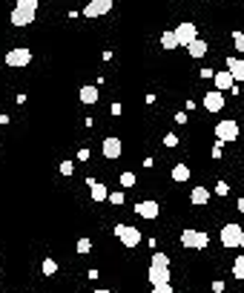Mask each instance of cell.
Here are the masks:
<instances>
[{"label":"cell","instance_id":"1","mask_svg":"<svg viewBox=\"0 0 244 293\" xmlns=\"http://www.w3.org/2000/svg\"><path fill=\"white\" fill-rule=\"evenodd\" d=\"M181 244L184 247H192V250H204L210 244V236L201 233V230H184L181 233Z\"/></svg>","mask_w":244,"mask_h":293},{"label":"cell","instance_id":"2","mask_svg":"<svg viewBox=\"0 0 244 293\" xmlns=\"http://www.w3.org/2000/svg\"><path fill=\"white\" fill-rule=\"evenodd\" d=\"M115 236L123 241V247H138L141 244V230L132 227V224H118L115 227Z\"/></svg>","mask_w":244,"mask_h":293},{"label":"cell","instance_id":"3","mask_svg":"<svg viewBox=\"0 0 244 293\" xmlns=\"http://www.w3.org/2000/svg\"><path fill=\"white\" fill-rule=\"evenodd\" d=\"M242 239H244V230L239 224H224L221 227V244L224 247H239Z\"/></svg>","mask_w":244,"mask_h":293},{"label":"cell","instance_id":"4","mask_svg":"<svg viewBox=\"0 0 244 293\" xmlns=\"http://www.w3.org/2000/svg\"><path fill=\"white\" fill-rule=\"evenodd\" d=\"M215 138H218L221 144L236 141V138H239V124H236V121H218V124H215Z\"/></svg>","mask_w":244,"mask_h":293},{"label":"cell","instance_id":"5","mask_svg":"<svg viewBox=\"0 0 244 293\" xmlns=\"http://www.w3.org/2000/svg\"><path fill=\"white\" fill-rule=\"evenodd\" d=\"M173 32L178 37V46H190L192 40H198V29H195V23H190V20H187V23H178Z\"/></svg>","mask_w":244,"mask_h":293},{"label":"cell","instance_id":"6","mask_svg":"<svg viewBox=\"0 0 244 293\" xmlns=\"http://www.w3.org/2000/svg\"><path fill=\"white\" fill-rule=\"evenodd\" d=\"M6 64L15 66V69H23V66L32 64V52H29V49H23V46H17V49L6 52Z\"/></svg>","mask_w":244,"mask_h":293},{"label":"cell","instance_id":"7","mask_svg":"<svg viewBox=\"0 0 244 293\" xmlns=\"http://www.w3.org/2000/svg\"><path fill=\"white\" fill-rule=\"evenodd\" d=\"M101 153H104V158H109V161L121 158V153H123V144H121V138L109 135V138H106V141L101 144Z\"/></svg>","mask_w":244,"mask_h":293},{"label":"cell","instance_id":"8","mask_svg":"<svg viewBox=\"0 0 244 293\" xmlns=\"http://www.w3.org/2000/svg\"><path fill=\"white\" fill-rule=\"evenodd\" d=\"M35 15H37L35 9H26V6H17V3H15V9H12V17H9V20H12L15 26H29L32 20H35Z\"/></svg>","mask_w":244,"mask_h":293},{"label":"cell","instance_id":"9","mask_svg":"<svg viewBox=\"0 0 244 293\" xmlns=\"http://www.w3.org/2000/svg\"><path fill=\"white\" fill-rule=\"evenodd\" d=\"M112 12V0H89V6L84 9L87 17H101V15H109Z\"/></svg>","mask_w":244,"mask_h":293},{"label":"cell","instance_id":"10","mask_svg":"<svg viewBox=\"0 0 244 293\" xmlns=\"http://www.w3.org/2000/svg\"><path fill=\"white\" fill-rule=\"evenodd\" d=\"M147 279H150V285H170V267H155L150 264V270H147Z\"/></svg>","mask_w":244,"mask_h":293},{"label":"cell","instance_id":"11","mask_svg":"<svg viewBox=\"0 0 244 293\" xmlns=\"http://www.w3.org/2000/svg\"><path fill=\"white\" fill-rule=\"evenodd\" d=\"M204 109H207V112H218V109H224V92H218V89L207 92V95H204Z\"/></svg>","mask_w":244,"mask_h":293},{"label":"cell","instance_id":"12","mask_svg":"<svg viewBox=\"0 0 244 293\" xmlns=\"http://www.w3.org/2000/svg\"><path fill=\"white\" fill-rule=\"evenodd\" d=\"M135 213L141 219H158V201H141V204H135Z\"/></svg>","mask_w":244,"mask_h":293},{"label":"cell","instance_id":"13","mask_svg":"<svg viewBox=\"0 0 244 293\" xmlns=\"http://www.w3.org/2000/svg\"><path fill=\"white\" fill-rule=\"evenodd\" d=\"M213 78H215V89H218V92H224V89H233V86H236V81H233V75H230L227 69H224V72H215Z\"/></svg>","mask_w":244,"mask_h":293},{"label":"cell","instance_id":"14","mask_svg":"<svg viewBox=\"0 0 244 293\" xmlns=\"http://www.w3.org/2000/svg\"><path fill=\"white\" fill-rule=\"evenodd\" d=\"M227 72L233 75V81H244V61L242 58H227Z\"/></svg>","mask_w":244,"mask_h":293},{"label":"cell","instance_id":"15","mask_svg":"<svg viewBox=\"0 0 244 293\" xmlns=\"http://www.w3.org/2000/svg\"><path fill=\"white\" fill-rule=\"evenodd\" d=\"M190 201H192V204H207V201H210V190H207V187H192Z\"/></svg>","mask_w":244,"mask_h":293},{"label":"cell","instance_id":"16","mask_svg":"<svg viewBox=\"0 0 244 293\" xmlns=\"http://www.w3.org/2000/svg\"><path fill=\"white\" fill-rule=\"evenodd\" d=\"M187 49H190V55H192V58H204V55H207V40H201V37H198V40H192Z\"/></svg>","mask_w":244,"mask_h":293},{"label":"cell","instance_id":"17","mask_svg":"<svg viewBox=\"0 0 244 293\" xmlns=\"http://www.w3.org/2000/svg\"><path fill=\"white\" fill-rule=\"evenodd\" d=\"M78 98L84 101V103H95L98 101V86H81V92H78Z\"/></svg>","mask_w":244,"mask_h":293},{"label":"cell","instance_id":"18","mask_svg":"<svg viewBox=\"0 0 244 293\" xmlns=\"http://www.w3.org/2000/svg\"><path fill=\"white\" fill-rule=\"evenodd\" d=\"M161 46L167 49V52H173V49H178V37H175V32L170 29V32L161 34Z\"/></svg>","mask_w":244,"mask_h":293},{"label":"cell","instance_id":"19","mask_svg":"<svg viewBox=\"0 0 244 293\" xmlns=\"http://www.w3.org/2000/svg\"><path fill=\"white\" fill-rule=\"evenodd\" d=\"M187 178H190V167H187V164H175V167H173V181L184 184Z\"/></svg>","mask_w":244,"mask_h":293},{"label":"cell","instance_id":"20","mask_svg":"<svg viewBox=\"0 0 244 293\" xmlns=\"http://www.w3.org/2000/svg\"><path fill=\"white\" fill-rule=\"evenodd\" d=\"M104 198H109V193H106V187L104 184H92V201H104Z\"/></svg>","mask_w":244,"mask_h":293},{"label":"cell","instance_id":"21","mask_svg":"<svg viewBox=\"0 0 244 293\" xmlns=\"http://www.w3.org/2000/svg\"><path fill=\"white\" fill-rule=\"evenodd\" d=\"M40 270H43V276H52V273H58V261H55V259H43Z\"/></svg>","mask_w":244,"mask_h":293},{"label":"cell","instance_id":"22","mask_svg":"<svg viewBox=\"0 0 244 293\" xmlns=\"http://www.w3.org/2000/svg\"><path fill=\"white\" fill-rule=\"evenodd\" d=\"M153 264H155V267H170V256H167V253H155Z\"/></svg>","mask_w":244,"mask_h":293},{"label":"cell","instance_id":"23","mask_svg":"<svg viewBox=\"0 0 244 293\" xmlns=\"http://www.w3.org/2000/svg\"><path fill=\"white\" fill-rule=\"evenodd\" d=\"M233 276L244 282V259H236V264H233Z\"/></svg>","mask_w":244,"mask_h":293},{"label":"cell","instance_id":"24","mask_svg":"<svg viewBox=\"0 0 244 293\" xmlns=\"http://www.w3.org/2000/svg\"><path fill=\"white\" fill-rule=\"evenodd\" d=\"M135 184V172H121V187H132Z\"/></svg>","mask_w":244,"mask_h":293},{"label":"cell","instance_id":"25","mask_svg":"<svg viewBox=\"0 0 244 293\" xmlns=\"http://www.w3.org/2000/svg\"><path fill=\"white\" fill-rule=\"evenodd\" d=\"M89 250H92L89 239H78V253H89Z\"/></svg>","mask_w":244,"mask_h":293},{"label":"cell","instance_id":"26","mask_svg":"<svg viewBox=\"0 0 244 293\" xmlns=\"http://www.w3.org/2000/svg\"><path fill=\"white\" fill-rule=\"evenodd\" d=\"M233 43H236V49H239V52H244V32L233 34Z\"/></svg>","mask_w":244,"mask_h":293},{"label":"cell","instance_id":"27","mask_svg":"<svg viewBox=\"0 0 244 293\" xmlns=\"http://www.w3.org/2000/svg\"><path fill=\"white\" fill-rule=\"evenodd\" d=\"M164 144H167V147H178V135H173V132L164 135Z\"/></svg>","mask_w":244,"mask_h":293},{"label":"cell","instance_id":"28","mask_svg":"<svg viewBox=\"0 0 244 293\" xmlns=\"http://www.w3.org/2000/svg\"><path fill=\"white\" fill-rule=\"evenodd\" d=\"M61 172H63V175H72V172H75V164H72V161H63V164H61Z\"/></svg>","mask_w":244,"mask_h":293},{"label":"cell","instance_id":"29","mask_svg":"<svg viewBox=\"0 0 244 293\" xmlns=\"http://www.w3.org/2000/svg\"><path fill=\"white\" fill-rule=\"evenodd\" d=\"M109 201H112V204H123V193H121V190L109 193Z\"/></svg>","mask_w":244,"mask_h":293},{"label":"cell","instance_id":"30","mask_svg":"<svg viewBox=\"0 0 244 293\" xmlns=\"http://www.w3.org/2000/svg\"><path fill=\"white\" fill-rule=\"evenodd\" d=\"M215 193H218V195H227V193H230L227 181H218V184H215Z\"/></svg>","mask_w":244,"mask_h":293},{"label":"cell","instance_id":"31","mask_svg":"<svg viewBox=\"0 0 244 293\" xmlns=\"http://www.w3.org/2000/svg\"><path fill=\"white\" fill-rule=\"evenodd\" d=\"M153 293H175V291H173V285H155Z\"/></svg>","mask_w":244,"mask_h":293},{"label":"cell","instance_id":"32","mask_svg":"<svg viewBox=\"0 0 244 293\" xmlns=\"http://www.w3.org/2000/svg\"><path fill=\"white\" fill-rule=\"evenodd\" d=\"M213 158H221V141L213 147Z\"/></svg>","mask_w":244,"mask_h":293},{"label":"cell","instance_id":"33","mask_svg":"<svg viewBox=\"0 0 244 293\" xmlns=\"http://www.w3.org/2000/svg\"><path fill=\"white\" fill-rule=\"evenodd\" d=\"M239 210L244 213V198H239Z\"/></svg>","mask_w":244,"mask_h":293},{"label":"cell","instance_id":"34","mask_svg":"<svg viewBox=\"0 0 244 293\" xmlns=\"http://www.w3.org/2000/svg\"><path fill=\"white\" fill-rule=\"evenodd\" d=\"M95 293H112V291H95Z\"/></svg>","mask_w":244,"mask_h":293},{"label":"cell","instance_id":"35","mask_svg":"<svg viewBox=\"0 0 244 293\" xmlns=\"http://www.w3.org/2000/svg\"><path fill=\"white\" fill-rule=\"evenodd\" d=\"M242 155H244V150H242Z\"/></svg>","mask_w":244,"mask_h":293}]
</instances>
